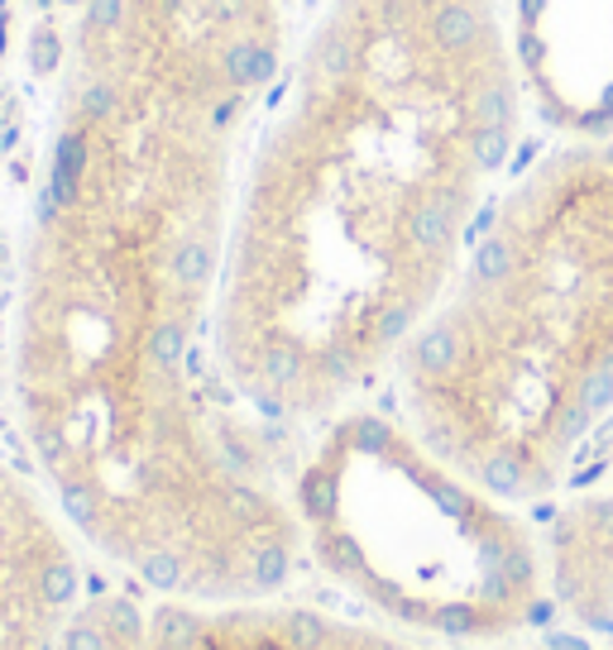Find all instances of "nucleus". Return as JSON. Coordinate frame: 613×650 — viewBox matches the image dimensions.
Wrapping results in <instances>:
<instances>
[{
	"label": "nucleus",
	"instance_id": "nucleus-1",
	"mask_svg": "<svg viewBox=\"0 0 613 650\" xmlns=\"http://www.w3.org/2000/svg\"><path fill=\"white\" fill-rule=\"evenodd\" d=\"M10 301L30 469L139 593H283L293 464L230 397L220 277L293 0H68Z\"/></svg>",
	"mask_w": 613,
	"mask_h": 650
},
{
	"label": "nucleus",
	"instance_id": "nucleus-2",
	"mask_svg": "<svg viewBox=\"0 0 613 650\" xmlns=\"http://www.w3.org/2000/svg\"><path fill=\"white\" fill-rule=\"evenodd\" d=\"M513 0H293L245 139L216 360L273 441L374 402L527 163Z\"/></svg>",
	"mask_w": 613,
	"mask_h": 650
},
{
	"label": "nucleus",
	"instance_id": "nucleus-3",
	"mask_svg": "<svg viewBox=\"0 0 613 650\" xmlns=\"http://www.w3.org/2000/svg\"><path fill=\"white\" fill-rule=\"evenodd\" d=\"M388 411L518 512L613 459V129L527 153L388 378Z\"/></svg>",
	"mask_w": 613,
	"mask_h": 650
},
{
	"label": "nucleus",
	"instance_id": "nucleus-4",
	"mask_svg": "<svg viewBox=\"0 0 613 650\" xmlns=\"http://www.w3.org/2000/svg\"><path fill=\"white\" fill-rule=\"evenodd\" d=\"M307 560L408 636L518 646L546 613L537 531L364 402L307 435L293 464Z\"/></svg>",
	"mask_w": 613,
	"mask_h": 650
},
{
	"label": "nucleus",
	"instance_id": "nucleus-5",
	"mask_svg": "<svg viewBox=\"0 0 613 650\" xmlns=\"http://www.w3.org/2000/svg\"><path fill=\"white\" fill-rule=\"evenodd\" d=\"M63 650H432L388 622L350 617L288 593L182 598L129 593L87 598Z\"/></svg>",
	"mask_w": 613,
	"mask_h": 650
},
{
	"label": "nucleus",
	"instance_id": "nucleus-6",
	"mask_svg": "<svg viewBox=\"0 0 613 650\" xmlns=\"http://www.w3.org/2000/svg\"><path fill=\"white\" fill-rule=\"evenodd\" d=\"M87 546L30 459L0 449V650H63L87 607Z\"/></svg>",
	"mask_w": 613,
	"mask_h": 650
},
{
	"label": "nucleus",
	"instance_id": "nucleus-7",
	"mask_svg": "<svg viewBox=\"0 0 613 650\" xmlns=\"http://www.w3.org/2000/svg\"><path fill=\"white\" fill-rule=\"evenodd\" d=\"M532 531L546 613L570 617V636L613 641V488L590 483L546 502Z\"/></svg>",
	"mask_w": 613,
	"mask_h": 650
},
{
	"label": "nucleus",
	"instance_id": "nucleus-8",
	"mask_svg": "<svg viewBox=\"0 0 613 650\" xmlns=\"http://www.w3.org/2000/svg\"><path fill=\"white\" fill-rule=\"evenodd\" d=\"M503 650H613V641H594V636H556V641H518Z\"/></svg>",
	"mask_w": 613,
	"mask_h": 650
}]
</instances>
